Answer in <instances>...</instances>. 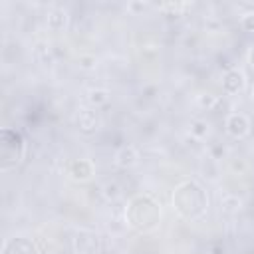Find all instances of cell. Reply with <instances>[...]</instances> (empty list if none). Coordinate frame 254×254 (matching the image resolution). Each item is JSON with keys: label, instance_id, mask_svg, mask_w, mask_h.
<instances>
[{"label": "cell", "instance_id": "4fadbf2b", "mask_svg": "<svg viewBox=\"0 0 254 254\" xmlns=\"http://www.w3.org/2000/svg\"><path fill=\"white\" fill-rule=\"evenodd\" d=\"M101 194L107 202H113L121 196V185L117 181H107L103 187H101Z\"/></svg>", "mask_w": 254, "mask_h": 254}, {"label": "cell", "instance_id": "d6986e66", "mask_svg": "<svg viewBox=\"0 0 254 254\" xmlns=\"http://www.w3.org/2000/svg\"><path fill=\"white\" fill-rule=\"evenodd\" d=\"M208 254H226V246L222 242H214L208 246Z\"/></svg>", "mask_w": 254, "mask_h": 254}, {"label": "cell", "instance_id": "ba28073f", "mask_svg": "<svg viewBox=\"0 0 254 254\" xmlns=\"http://www.w3.org/2000/svg\"><path fill=\"white\" fill-rule=\"evenodd\" d=\"M220 208H222V212H226V214H236V212H240V208H242V198H240L238 194L226 190V192H222V196H220Z\"/></svg>", "mask_w": 254, "mask_h": 254}, {"label": "cell", "instance_id": "6da1fadb", "mask_svg": "<svg viewBox=\"0 0 254 254\" xmlns=\"http://www.w3.org/2000/svg\"><path fill=\"white\" fill-rule=\"evenodd\" d=\"M73 248L77 254H97L99 252V234L91 230H79L73 236Z\"/></svg>", "mask_w": 254, "mask_h": 254}, {"label": "cell", "instance_id": "3957f363", "mask_svg": "<svg viewBox=\"0 0 254 254\" xmlns=\"http://www.w3.org/2000/svg\"><path fill=\"white\" fill-rule=\"evenodd\" d=\"M224 125H226V133L232 139H244L250 133V119L244 113H230Z\"/></svg>", "mask_w": 254, "mask_h": 254}, {"label": "cell", "instance_id": "30bf717a", "mask_svg": "<svg viewBox=\"0 0 254 254\" xmlns=\"http://www.w3.org/2000/svg\"><path fill=\"white\" fill-rule=\"evenodd\" d=\"M189 133L194 141H204L210 135V123L206 119H192L190 127H189Z\"/></svg>", "mask_w": 254, "mask_h": 254}, {"label": "cell", "instance_id": "e0dca14e", "mask_svg": "<svg viewBox=\"0 0 254 254\" xmlns=\"http://www.w3.org/2000/svg\"><path fill=\"white\" fill-rule=\"evenodd\" d=\"M77 65H79V69L91 71V69L97 67V58H95L93 54H81V56L77 58Z\"/></svg>", "mask_w": 254, "mask_h": 254}, {"label": "cell", "instance_id": "9a60e30c", "mask_svg": "<svg viewBox=\"0 0 254 254\" xmlns=\"http://www.w3.org/2000/svg\"><path fill=\"white\" fill-rule=\"evenodd\" d=\"M218 101H220V97L218 95H214V93H198L196 95V105L200 107V109H206V111H210V109H214L216 105H218Z\"/></svg>", "mask_w": 254, "mask_h": 254}, {"label": "cell", "instance_id": "ac0fdd59", "mask_svg": "<svg viewBox=\"0 0 254 254\" xmlns=\"http://www.w3.org/2000/svg\"><path fill=\"white\" fill-rule=\"evenodd\" d=\"M240 26L244 32H254V10L240 16Z\"/></svg>", "mask_w": 254, "mask_h": 254}, {"label": "cell", "instance_id": "8992f818", "mask_svg": "<svg viewBox=\"0 0 254 254\" xmlns=\"http://www.w3.org/2000/svg\"><path fill=\"white\" fill-rule=\"evenodd\" d=\"M139 163V151L133 145H125L115 153V165L119 169H131Z\"/></svg>", "mask_w": 254, "mask_h": 254}, {"label": "cell", "instance_id": "ffe728a7", "mask_svg": "<svg viewBox=\"0 0 254 254\" xmlns=\"http://www.w3.org/2000/svg\"><path fill=\"white\" fill-rule=\"evenodd\" d=\"M127 8H129L131 12H139V10H145V8H149V4H145V2H143V4H141V2H131Z\"/></svg>", "mask_w": 254, "mask_h": 254}, {"label": "cell", "instance_id": "5b68a950", "mask_svg": "<svg viewBox=\"0 0 254 254\" xmlns=\"http://www.w3.org/2000/svg\"><path fill=\"white\" fill-rule=\"evenodd\" d=\"M244 87H246V75H244L242 69L232 67V69H228V71L222 75V89H224L226 95H236V93H240Z\"/></svg>", "mask_w": 254, "mask_h": 254}, {"label": "cell", "instance_id": "2e32d148", "mask_svg": "<svg viewBox=\"0 0 254 254\" xmlns=\"http://www.w3.org/2000/svg\"><path fill=\"white\" fill-rule=\"evenodd\" d=\"M206 155L218 163V161H222V159H228V147L222 145V143H210V145L206 147Z\"/></svg>", "mask_w": 254, "mask_h": 254}, {"label": "cell", "instance_id": "5bb4252c", "mask_svg": "<svg viewBox=\"0 0 254 254\" xmlns=\"http://www.w3.org/2000/svg\"><path fill=\"white\" fill-rule=\"evenodd\" d=\"M250 169V163L244 157H228V171L234 175H246Z\"/></svg>", "mask_w": 254, "mask_h": 254}, {"label": "cell", "instance_id": "7a4b0ae2", "mask_svg": "<svg viewBox=\"0 0 254 254\" xmlns=\"http://www.w3.org/2000/svg\"><path fill=\"white\" fill-rule=\"evenodd\" d=\"M75 123H77V129L85 135H91L99 129L101 125V119H99V113L93 109V107H81L75 115Z\"/></svg>", "mask_w": 254, "mask_h": 254}, {"label": "cell", "instance_id": "7c38bea8", "mask_svg": "<svg viewBox=\"0 0 254 254\" xmlns=\"http://www.w3.org/2000/svg\"><path fill=\"white\" fill-rule=\"evenodd\" d=\"M85 99H87V105L89 107L97 109V107H101V105H105L109 101V91L103 89V87H91L87 91V97Z\"/></svg>", "mask_w": 254, "mask_h": 254}, {"label": "cell", "instance_id": "44dd1931", "mask_svg": "<svg viewBox=\"0 0 254 254\" xmlns=\"http://www.w3.org/2000/svg\"><path fill=\"white\" fill-rule=\"evenodd\" d=\"M248 64H250V67L254 69V46H252V50L248 52Z\"/></svg>", "mask_w": 254, "mask_h": 254}, {"label": "cell", "instance_id": "277c9868", "mask_svg": "<svg viewBox=\"0 0 254 254\" xmlns=\"http://www.w3.org/2000/svg\"><path fill=\"white\" fill-rule=\"evenodd\" d=\"M65 173H67V177H69L71 181L85 183V181H89V179L93 177L95 169H93V163H91L89 159H73V161H69Z\"/></svg>", "mask_w": 254, "mask_h": 254}, {"label": "cell", "instance_id": "9c48e42d", "mask_svg": "<svg viewBox=\"0 0 254 254\" xmlns=\"http://www.w3.org/2000/svg\"><path fill=\"white\" fill-rule=\"evenodd\" d=\"M198 171H200V175H202L204 179H208V181H212V183H216V181L220 179V167H218V163H216L214 159H210L208 155L200 161Z\"/></svg>", "mask_w": 254, "mask_h": 254}, {"label": "cell", "instance_id": "7402d4cb", "mask_svg": "<svg viewBox=\"0 0 254 254\" xmlns=\"http://www.w3.org/2000/svg\"><path fill=\"white\" fill-rule=\"evenodd\" d=\"M252 101H254V85H252Z\"/></svg>", "mask_w": 254, "mask_h": 254}, {"label": "cell", "instance_id": "52a82bcc", "mask_svg": "<svg viewBox=\"0 0 254 254\" xmlns=\"http://www.w3.org/2000/svg\"><path fill=\"white\" fill-rule=\"evenodd\" d=\"M67 22H69V16H67V12H65L64 8H52V10H48V14H46V26H48L52 32L64 30V28L67 26Z\"/></svg>", "mask_w": 254, "mask_h": 254}, {"label": "cell", "instance_id": "8fae6325", "mask_svg": "<svg viewBox=\"0 0 254 254\" xmlns=\"http://www.w3.org/2000/svg\"><path fill=\"white\" fill-rule=\"evenodd\" d=\"M34 58H36V62L42 64V65H52V64H54V50H52V46L46 44V42L36 44V48H34Z\"/></svg>", "mask_w": 254, "mask_h": 254}]
</instances>
